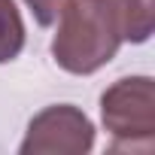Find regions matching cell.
I'll use <instances>...</instances> for the list:
<instances>
[{"label":"cell","instance_id":"obj_1","mask_svg":"<svg viewBox=\"0 0 155 155\" xmlns=\"http://www.w3.org/2000/svg\"><path fill=\"white\" fill-rule=\"evenodd\" d=\"M122 46V25L113 0H61L52 58L73 76L107 67Z\"/></svg>","mask_w":155,"mask_h":155},{"label":"cell","instance_id":"obj_2","mask_svg":"<svg viewBox=\"0 0 155 155\" xmlns=\"http://www.w3.org/2000/svg\"><path fill=\"white\" fill-rule=\"evenodd\" d=\"M101 119L116 149H149L155 140V97L149 76L116 79L101 94Z\"/></svg>","mask_w":155,"mask_h":155},{"label":"cell","instance_id":"obj_3","mask_svg":"<svg viewBox=\"0 0 155 155\" xmlns=\"http://www.w3.org/2000/svg\"><path fill=\"white\" fill-rule=\"evenodd\" d=\"M94 146L91 119L73 104H52L40 110L18 146L21 155H85Z\"/></svg>","mask_w":155,"mask_h":155},{"label":"cell","instance_id":"obj_4","mask_svg":"<svg viewBox=\"0 0 155 155\" xmlns=\"http://www.w3.org/2000/svg\"><path fill=\"white\" fill-rule=\"evenodd\" d=\"M122 25V40L146 43L152 37V0H113Z\"/></svg>","mask_w":155,"mask_h":155},{"label":"cell","instance_id":"obj_5","mask_svg":"<svg viewBox=\"0 0 155 155\" xmlns=\"http://www.w3.org/2000/svg\"><path fill=\"white\" fill-rule=\"evenodd\" d=\"M25 49V21L12 0H0V64H9Z\"/></svg>","mask_w":155,"mask_h":155},{"label":"cell","instance_id":"obj_6","mask_svg":"<svg viewBox=\"0 0 155 155\" xmlns=\"http://www.w3.org/2000/svg\"><path fill=\"white\" fill-rule=\"evenodd\" d=\"M25 3L31 6V12H34L37 25H43V28L55 25V18H58V9H61V0H25Z\"/></svg>","mask_w":155,"mask_h":155}]
</instances>
